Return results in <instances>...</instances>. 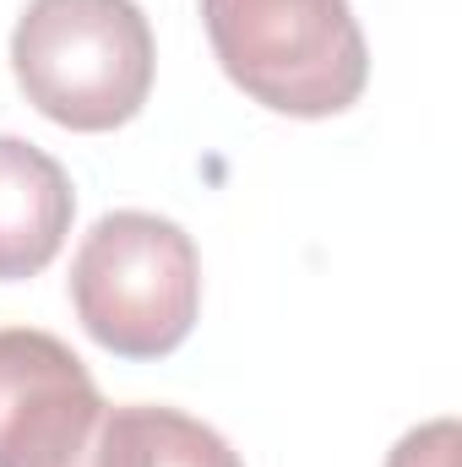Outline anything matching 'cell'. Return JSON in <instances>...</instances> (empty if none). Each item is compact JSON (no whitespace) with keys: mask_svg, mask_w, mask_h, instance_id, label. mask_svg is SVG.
<instances>
[{"mask_svg":"<svg viewBox=\"0 0 462 467\" xmlns=\"http://www.w3.org/2000/svg\"><path fill=\"white\" fill-rule=\"evenodd\" d=\"M71 305L99 348L163 358L202 316V255L158 213H110L71 255Z\"/></svg>","mask_w":462,"mask_h":467,"instance_id":"3","label":"cell"},{"mask_svg":"<svg viewBox=\"0 0 462 467\" xmlns=\"http://www.w3.org/2000/svg\"><path fill=\"white\" fill-rule=\"evenodd\" d=\"M110 402L49 332L0 327V467H99Z\"/></svg>","mask_w":462,"mask_h":467,"instance_id":"4","label":"cell"},{"mask_svg":"<svg viewBox=\"0 0 462 467\" xmlns=\"http://www.w3.org/2000/svg\"><path fill=\"white\" fill-rule=\"evenodd\" d=\"M99 467H245L229 441L180 408H110Z\"/></svg>","mask_w":462,"mask_h":467,"instance_id":"6","label":"cell"},{"mask_svg":"<svg viewBox=\"0 0 462 467\" xmlns=\"http://www.w3.org/2000/svg\"><path fill=\"white\" fill-rule=\"evenodd\" d=\"M386 467H457V419H436V424H419L408 430Z\"/></svg>","mask_w":462,"mask_h":467,"instance_id":"7","label":"cell"},{"mask_svg":"<svg viewBox=\"0 0 462 467\" xmlns=\"http://www.w3.org/2000/svg\"><path fill=\"white\" fill-rule=\"evenodd\" d=\"M71 213L77 196L66 169L44 147L0 136V283L44 272L71 234Z\"/></svg>","mask_w":462,"mask_h":467,"instance_id":"5","label":"cell"},{"mask_svg":"<svg viewBox=\"0 0 462 467\" xmlns=\"http://www.w3.org/2000/svg\"><path fill=\"white\" fill-rule=\"evenodd\" d=\"M202 22L224 77L272 115H343L370 82L348 0H202Z\"/></svg>","mask_w":462,"mask_h":467,"instance_id":"2","label":"cell"},{"mask_svg":"<svg viewBox=\"0 0 462 467\" xmlns=\"http://www.w3.org/2000/svg\"><path fill=\"white\" fill-rule=\"evenodd\" d=\"M152 27L136 0H27L11 71L27 104L66 130H115L152 93Z\"/></svg>","mask_w":462,"mask_h":467,"instance_id":"1","label":"cell"}]
</instances>
